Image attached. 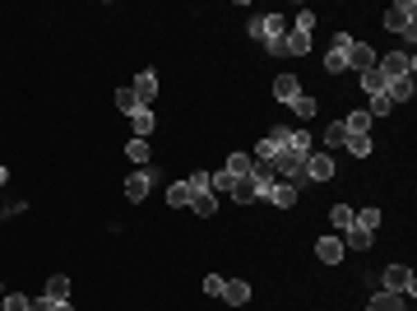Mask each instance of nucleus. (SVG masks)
I'll return each mask as SVG.
<instances>
[{
  "label": "nucleus",
  "instance_id": "f257e3e1",
  "mask_svg": "<svg viewBox=\"0 0 417 311\" xmlns=\"http://www.w3.org/2000/svg\"><path fill=\"white\" fill-rule=\"evenodd\" d=\"M246 33L260 42L269 56H283V37H288V19L283 15H250Z\"/></svg>",
  "mask_w": 417,
  "mask_h": 311
},
{
  "label": "nucleus",
  "instance_id": "f03ea898",
  "mask_svg": "<svg viewBox=\"0 0 417 311\" xmlns=\"http://www.w3.org/2000/svg\"><path fill=\"white\" fill-rule=\"evenodd\" d=\"M376 293H399V297H413L417 293V279L408 265H385L380 279H376Z\"/></svg>",
  "mask_w": 417,
  "mask_h": 311
},
{
  "label": "nucleus",
  "instance_id": "7ed1b4c3",
  "mask_svg": "<svg viewBox=\"0 0 417 311\" xmlns=\"http://www.w3.org/2000/svg\"><path fill=\"white\" fill-rule=\"evenodd\" d=\"M385 28L413 42V37H417V5H413V0H394V5H389V10H385Z\"/></svg>",
  "mask_w": 417,
  "mask_h": 311
},
{
  "label": "nucleus",
  "instance_id": "20e7f679",
  "mask_svg": "<svg viewBox=\"0 0 417 311\" xmlns=\"http://www.w3.org/2000/svg\"><path fill=\"white\" fill-rule=\"evenodd\" d=\"M376 70H380L385 84H389V79H408L417 70V61H413V51H385V56L376 61Z\"/></svg>",
  "mask_w": 417,
  "mask_h": 311
},
{
  "label": "nucleus",
  "instance_id": "39448f33",
  "mask_svg": "<svg viewBox=\"0 0 417 311\" xmlns=\"http://www.w3.org/2000/svg\"><path fill=\"white\" fill-rule=\"evenodd\" d=\"M348 47H353L348 33H334V37H329V51H324V70H329V75H343V70H348Z\"/></svg>",
  "mask_w": 417,
  "mask_h": 311
},
{
  "label": "nucleus",
  "instance_id": "423d86ee",
  "mask_svg": "<svg viewBox=\"0 0 417 311\" xmlns=\"http://www.w3.org/2000/svg\"><path fill=\"white\" fill-rule=\"evenodd\" d=\"M376 61H380V51L353 37V47H348V70H357V75H362V70H376Z\"/></svg>",
  "mask_w": 417,
  "mask_h": 311
},
{
  "label": "nucleus",
  "instance_id": "0eeeda50",
  "mask_svg": "<svg viewBox=\"0 0 417 311\" xmlns=\"http://www.w3.org/2000/svg\"><path fill=\"white\" fill-rule=\"evenodd\" d=\"M158 181V168H144V172H130L125 177V200H144L149 195V186Z\"/></svg>",
  "mask_w": 417,
  "mask_h": 311
},
{
  "label": "nucleus",
  "instance_id": "6e6552de",
  "mask_svg": "<svg viewBox=\"0 0 417 311\" xmlns=\"http://www.w3.org/2000/svg\"><path fill=\"white\" fill-rule=\"evenodd\" d=\"M334 177V154H306V181H329Z\"/></svg>",
  "mask_w": 417,
  "mask_h": 311
},
{
  "label": "nucleus",
  "instance_id": "1a4fd4ad",
  "mask_svg": "<svg viewBox=\"0 0 417 311\" xmlns=\"http://www.w3.org/2000/svg\"><path fill=\"white\" fill-rule=\"evenodd\" d=\"M130 89H135V98L144 103V107H154V98H158V75H154V70H139Z\"/></svg>",
  "mask_w": 417,
  "mask_h": 311
},
{
  "label": "nucleus",
  "instance_id": "9d476101",
  "mask_svg": "<svg viewBox=\"0 0 417 311\" xmlns=\"http://www.w3.org/2000/svg\"><path fill=\"white\" fill-rule=\"evenodd\" d=\"M218 297H223L228 307H246V302H250V283L246 279H223V293H218Z\"/></svg>",
  "mask_w": 417,
  "mask_h": 311
},
{
  "label": "nucleus",
  "instance_id": "9b49d317",
  "mask_svg": "<svg viewBox=\"0 0 417 311\" xmlns=\"http://www.w3.org/2000/svg\"><path fill=\"white\" fill-rule=\"evenodd\" d=\"M250 181H255V190H260V200L274 190V181H278V172H274V163H255L250 168Z\"/></svg>",
  "mask_w": 417,
  "mask_h": 311
},
{
  "label": "nucleus",
  "instance_id": "f8f14e48",
  "mask_svg": "<svg viewBox=\"0 0 417 311\" xmlns=\"http://www.w3.org/2000/svg\"><path fill=\"white\" fill-rule=\"evenodd\" d=\"M339 242H343V251H367L371 242H376V233H367V228H357V223H353V228H343Z\"/></svg>",
  "mask_w": 417,
  "mask_h": 311
},
{
  "label": "nucleus",
  "instance_id": "ddd939ff",
  "mask_svg": "<svg viewBox=\"0 0 417 311\" xmlns=\"http://www.w3.org/2000/svg\"><path fill=\"white\" fill-rule=\"evenodd\" d=\"M209 190H214L218 200H232V190H237V177H232V172H209Z\"/></svg>",
  "mask_w": 417,
  "mask_h": 311
},
{
  "label": "nucleus",
  "instance_id": "4468645a",
  "mask_svg": "<svg viewBox=\"0 0 417 311\" xmlns=\"http://www.w3.org/2000/svg\"><path fill=\"white\" fill-rule=\"evenodd\" d=\"M306 51H311V33L288 28V37H283V56H306Z\"/></svg>",
  "mask_w": 417,
  "mask_h": 311
},
{
  "label": "nucleus",
  "instance_id": "2eb2a0df",
  "mask_svg": "<svg viewBox=\"0 0 417 311\" xmlns=\"http://www.w3.org/2000/svg\"><path fill=\"white\" fill-rule=\"evenodd\" d=\"M302 94V84H297V75H278L274 79V98L278 103H288V107H293V98Z\"/></svg>",
  "mask_w": 417,
  "mask_h": 311
},
{
  "label": "nucleus",
  "instance_id": "dca6fc26",
  "mask_svg": "<svg viewBox=\"0 0 417 311\" xmlns=\"http://www.w3.org/2000/svg\"><path fill=\"white\" fill-rule=\"evenodd\" d=\"M315 256H320L324 265H339L343 260V242L339 237H320V242H315Z\"/></svg>",
  "mask_w": 417,
  "mask_h": 311
},
{
  "label": "nucleus",
  "instance_id": "f3484780",
  "mask_svg": "<svg viewBox=\"0 0 417 311\" xmlns=\"http://www.w3.org/2000/svg\"><path fill=\"white\" fill-rule=\"evenodd\" d=\"M297 195H302L297 186H288V181H274V190H269L264 200H274L278 209H293V204H297Z\"/></svg>",
  "mask_w": 417,
  "mask_h": 311
},
{
  "label": "nucleus",
  "instance_id": "a211bd4d",
  "mask_svg": "<svg viewBox=\"0 0 417 311\" xmlns=\"http://www.w3.org/2000/svg\"><path fill=\"white\" fill-rule=\"evenodd\" d=\"M42 297H51V302H70V274H51Z\"/></svg>",
  "mask_w": 417,
  "mask_h": 311
},
{
  "label": "nucleus",
  "instance_id": "6ab92c4d",
  "mask_svg": "<svg viewBox=\"0 0 417 311\" xmlns=\"http://www.w3.org/2000/svg\"><path fill=\"white\" fill-rule=\"evenodd\" d=\"M371 311H408V297H399V293H376V297H371Z\"/></svg>",
  "mask_w": 417,
  "mask_h": 311
},
{
  "label": "nucleus",
  "instance_id": "aec40b11",
  "mask_svg": "<svg viewBox=\"0 0 417 311\" xmlns=\"http://www.w3.org/2000/svg\"><path fill=\"white\" fill-rule=\"evenodd\" d=\"M130 125H135V140H149V135H154V107H139L135 116H130Z\"/></svg>",
  "mask_w": 417,
  "mask_h": 311
},
{
  "label": "nucleus",
  "instance_id": "412c9836",
  "mask_svg": "<svg viewBox=\"0 0 417 311\" xmlns=\"http://www.w3.org/2000/svg\"><path fill=\"white\" fill-rule=\"evenodd\" d=\"M385 98H389V103H408V98H413V75H408V79H389Z\"/></svg>",
  "mask_w": 417,
  "mask_h": 311
},
{
  "label": "nucleus",
  "instance_id": "4be33fe9",
  "mask_svg": "<svg viewBox=\"0 0 417 311\" xmlns=\"http://www.w3.org/2000/svg\"><path fill=\"white\" fill-rule=\"evenodd\" d=\"M190 200H195V195H190L185 181H172V186H167V204H172V209H190Z\"/></svg>",
  "mask_w": 417,
  "mask_h": 311
},
{
  "label": "nucleus",
  "instance_id": "5701e85b",
  "mask_svg": "<svg viewBox=\"0 0 417 311\" xmlns=\"http://www.w3.org/2000/svg\"><path fill=\"white\" fill-rule=\"evenodd\" d=\"M293 112H297V121H311V116L320 112V103H315L311 94H297V98H293Z\"/></svg>",
  "mask_w": 417,
  "mask_h": 311
},
{
  "label": "nucleus",
  "instance_id": "b1692460",
  "mask_svg": "<svg viewBox=\"0 0 417 311\" xmlns=\"http://www.w3.org/2000/svg\"><path fill=\"white\" fill-rule=\"evenodd\" d=\"M250 168H255V163H250V154H232L228 163H223V172H232L237 181H241V177H250Z\"/></svg>",
  "mask_w": 417,
  "mask_h": 311
},
{
  "label": "nucleus",
  "instance_id": "393cba45",
  "mask_svg": "<svg viewBox=\"0 0 417 311\" xmlns=\"http://www.w3.org/2000/svg\"><path fill=\"white\" fill-rule=\"evenodd\" d=\"M190 209H195L200 218H214L218 214V195H214V190H204V195H195V200H190Z\"/></svg>",
  "mask_w": 417,
  "mask_h": 311
},
{
  "label": "nucleus",
  "instance_id": "a878e982",
  "mask_svg": "<svg viewBox=\"0 0 417 311\" xmlns=\"http://www.w3.org/2000/svg\"><path fill=\"white\" fill-rule=\"evenodd\" d=\"M357 79H362V89H367L371 98H380V94H385V75H380V70H362Z\"/></svg>",
  "mask_w": 417,
  "mask_h": 311
},
{
  "label": "nucleus",
  "instance_id": "bb28decb",
  "mask_svg": "<svg viewBox=\"0 0 417 311\" xmlns=\"http://www.w3.org/2000/svg\"><path fill=\"white\" fill-rule=\"evenodd\" d=\"M343 130H348V135H371V116H367V112H348Z\"/></svg>",
  "mask_w": 417,
  "mask_h": 311
},
{
  "label": "nucleus",
  "instance_id": "cd10ccee",
  "mask_svg": "<svg viewBox=\"0 0 417 311\" xmlns=\"http://www.w3.org/2000/svg\"><path fill=\"white\" fill-rule=\"evenodd\" d=\"M125 158L139 163V172H144V168H149V140H130V144H125Z\"/></svg>",
  "mask_w": 417,
  "mask_h": 311
},
{
  "label": "nucleus",
  "instance_id": "c85d7f7f",
  "mask_svg": "<svg viewBox=\"0 0 417 311\" xmlns=\"http://www.w3.org/2000/svg\"><path fill=\"white\" fill-rule=\"evenodd\" d=\"M139 107H144V103L135 98V89H116V112H125V116H135Z\"/></svg>",
  "mask_w": 417,
  "mask_h": 311
},
{
  "label": "nucleus",
  "instance_id": "c756f323",
  "mask_svg": "<svg viewBox=\"0 0 417 311\" xmlns=\"http://www.w3.org/2000/svg\"><path fill=\"white\" fill-rule=\"evenodd\" d=\"M343 140H348V130L339 125H324V154H334V149H343Z\"/></svg>",
  "mask_w": 417,
  "mask_h": 311
},
{
  "label": "nucleus",
  "instance_id": "7c9ffc66",
  "mask_svg": "<svg viewBox=\"0 0 417 311\" xmlns=\"http://www.w3.org/2000/svg\"><path fill=\"white\" fill-rule=\"evenodd\" d=\"M343 149H348L353 158H367L371 154V135H348V140H343Z\"/></svg>",
  "mask_w": 417,
  "mask_h": 311
},
{
  "label": "nucleus",
  "instance_id": "2f4dec72",
  "mask_svg": "<svg viewBox=\"0 0 417 311\" xmlns=\"http://www.w3.org/2000/svg\"><path fill=\"white\" fill-rule=\"evenodd\" d=\"M353 223H357V228H367V233H376V228H380V209L371 204V209H362V214H353Z\"/></svg>",
  "mask_w": 417,
  "mask_h": 311
},
{
  "label": "nucleus",
  "instance_id": "473e14b6",
  "mask_svg": "<svg viewBox=\"0 0 417 311\" xmlns=\"http://www.w3.org/2000/svg\"><path fill=\"white\" fill-rule=\"evenodd\" d=\"M274 154H278V144L269 140V135H264V140L255 144V154H250V163H274Z\"/></svg>",
  "mask_w": 417,
  "mask_h": 311
},
{
  "label": "nucleus",
  "instance_id": "72a5a7b5",
  "mask_svg": "<svg viewBox=\"0 0 417 311\" xmlns=\"http://www.w3.org/2000/svg\"><path fill=\"white\" fill-rule=\"evenodd\" d=\"M329 218H334V228H353V209H348V204H334V209H329Z\"/></svg>",
  "mask_w": 417,
  "mask_h": 311
},
{
  "label": "nucleus",
  "instance_id": "f704fd0d",
  "mask_svg": "<svg viewBox=\"0 0 417 311\" xmlns=\"http://www.w3.org/2000/svg\"><path fill=\"white\" fill-rule=\"evenodd\" d=\"M0 302H5V311H28L33 307V297H24V293H5Z\"/></svg>",
  "mask_w": 417,
  "mask_h": 311
},
{
  "label": "nucleus",
  "instance_id": "c9c22d12",
  "mask_svg": "<svg viewBox=\"0 0 417 311\" xmlns=\"http://www.w3.org/2000/svg\"><path fill=\"white\" fill-rule=\"evenodd\" d=\"M185 186H190V195H204V190H209V172H190Z\"/></svg>",
  "mask_w": 417,
  "mask_h": 311
},
{
  "label": "nucleus",
  "instance_id": "e433bc0d",
  "mask_svg": "<svg viewBox=\"0 0 417 311\" xmlns=\"http://www.w3.org/2000/svg\"><path fill=\"white\" fill-rule=\"evenodd\" d=\"M389 112H394V103L380 94V98H371V112H367V116H389Z\"/></svg>",
  "mask_w": 417,
  "mask_h": 311
},
{
  "label": "nucleus",
  "instance_id": "4c0bfd02",
  "mask_svg": "<svg viewBox=\"0 0 417 311\" xmlns=\"http://www.w3.org/2000/svg\"><path fill=\"white\" fill-rule=\"evenodd\" d=\"M204 293H209V297L223 293V274H204Z\"/></svg>",
  "mask_w": 417,
  "mask_h": 311
},
{
  "label": "nucleus",
  "instance_id": "58836bf2",
  "mask_svg": "<svg viewBox=\"0 0 417 311\" xmlns=\"http://www.w3.org/2000/svg\"><path fill=\"white\" fill-rule=\"evenodd\" d=\"M315 28V15L311 10H297V33H311Z\"/></svg>",
  "mask_w": 417,
  "mask_h": 311
},
{
  "label": "nucleus",
  "instance_id": "ea45409f",
  "mask_svg": "<svg viewBox=\"0 0 417 311\" xmlns=\"http://www.w3.org/2000/svg\"><path fill=\"white\" fill-rule=\"evenodd\" d=\"M24 209H28V204L15 200V204H5V209H0V218H15V214H24Z\"/></svg>",
  "mask_w": 417,
  "mask_h": 311
},
{
  "label": "nucleus",
  "instance_id": "a19ab883",
  "mask_svg": "<svg viewBox=\"0 0 417 311\" xmlns=\"http://www.w3.org/2000/svg\"><path fill=\"white\" fill-rule=\"evenodd\" d=\"M51 307H56V302H51V297H37V302H33L28 311H51Z\"/></svg>",
  "mask_w": 417,
  "mask_h": 311
},
{
  "label": "nucleus",
  "instance_id": "79ce46f5",
  "mask_svg": "<svg viewBox=\"0 0 417 311\" xmlns=\"http://www.w3.org/2000/svg\"><path fill=\"white\" fill-rule=\"evenodd\" d=\"M5 181H10V168H5V163H0V186H5Z\"/></svg>",
  "mask_w": 417,
  "mask_h": 311
},
{
  "label": "nucleus",
  "instance_id": "37998d69",
  "mask_svg": "<svg viewBox=\"0 0 417 311\" xmlns=\"http://www.w3.org/2000/svg\"><path fill=\"white\" fill-rule=\"evenodd\" d=\"M51 311H75V307H70V302H56V307H51Z\"/></svg>",
  "mask_w": 417,
  "mask_h": 311
},
{
  "label": "nucleus",
  "instance_id": "c03bdc74",
  "mask_svg": "<svg viewBox=\"0 0 417 311\" xmlns=\"http://www.w3.org/2000/svg\"><path fill=\"white\" fill-rule=\"evenodd\" d=\"M0 297H5V288H0Z\"/></svg>",
  "mask_w": 417,
  "mask_h": 311
}]
</instances>
